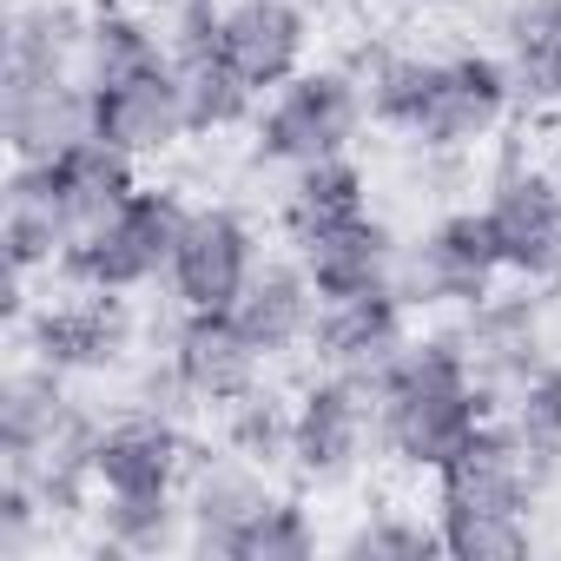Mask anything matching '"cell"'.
I'll list each match as a JSON object with an SVG mask.
<instances>
[{
	"label": "cell",
	"mask_w": 561,
	"mask_h": 561,
	"mask_svg": "<svg viewBox=\"0 0 561 561\" xmlns=\"http://www.w3.org/2000/svg\"><path fill=\"white\" fill-rule=\"evenodd\" d=\"M106 554H159L185 548V495H93Z\"/></svg>",
	"instance_id": "27"
},
{
	"label": "cell",
	"mask_w": 561,
	"mask_h": 561,
	"mask_svg": "<svg viewBox=\"0 0 561 561\" xmlns=\"http://www.w3.org/2000/svg\"><path fill=\"white\" fill-rule=\"evenodd\" d=\"M502 410H508L535 443L561 449V357H541L528 377H515L508 397H502Z\"/></svg>",
	"instance_id": "33"
},
{
	"label": "cell",
	"mask_w": 561,
	"mask_h": 561,
	"mask_svg": "<svg viewBox=\"0 0 561 561\" xmlns=\"http://www.w3.org/2000/svg\"><path fill=\"white\" fill-rule=\"evenodd\" d=\"M198 449L165 410H126L93 430L87 443V476L93 495H185Z\"/></svg>",
	"instance_id": "10"
},
{
	"label": "cell",
	"mask_w": 561,
	"mask_h": 561,
	"mask_svg": "<svg viewBox=\"0 0 561 561\" xmlns=\"http://www.w3.org/2000/svg\"><path fill=\"white\" fill-rule=\"evenodd\" d=\"M337 554L344 561H430L443 554L436 508H403V502L357 508V522L337 535Z\"/></svg>",
	"instance_id": "26"
},
{
	"label": "cell",
	"mask_w": 561,
	"mask_h": 561,
	"mask_svg": "<svg viewBox=\"0 0 561 561\" xmlns=\"http://www.w3.org/2000/svg\"><path fill=\"white\" fill-rule=\"evenodd\" d=\"M495 54L522 113H561V0H502Z\"/></svg>",
	"instance_id": "20"
},
{
	"label": "cell",
	"mask_w": 561,
	"mask_h": 561,
	"mask_svg": "<svg viewBox=\"0 0 561 561\" xmlns=\"http://www.w3.org/2000/svg\"><path fill=\"white\" fill-rule=\"evenodd\" d=\"M482 218L495 231L508 285H561V165L508 152L482 185Z\"/></svg>",
	"instance_id": "7"
},
{
	"label": "cell",
	"mask_w": 561,
	"mask_h": 561,
	"mask_svg": "<svg viewBox=\"0 0 561 561\" xmlns=\"http://www.w3.org/2000/svg\"><path fill=\"white\" fill-rule=\"evenodd\" d=\"M87 14L73 0H21L8 21V73H80Z\"/></svg>",
	"instance_id": "25"
},
{
	"label": "cell",
	"mask_w": 561,
	"mask_h": 561,
	"mask_svg": "<svg viewBox=\"0 0 561 561\" xmlns=\"http://www.w3.org/2000/svg\"><path fill=\"white\" fill-rule=\"evenodd\" d=\"M318 548H324V535H318V515L305 508V495L298 489H277L271 508L251 522L238 561H311Z\"/></svg>",
	"instance_id": "31"
},
{
	"label": "cell",
	"mask_w": 561,
	"mask_h": 561,
	"mask_svg": "<svg viewBox=\"0 0 561 561\" xmlns=\"http://www.w3.org/2000/svg\"><path fill=\"white\" fill-rule=\"evenodd\" d=\"M291 251L311 271L318 298H351V291L397 285V251H403V238L377 211H364V218H344V225H331L318 238H298Z\"/></svg>",
	"instance_id": "21"
},
{
	"label": "cell",
	"mask_w": 561,
	"mask_h": 561,
	"mask_svg": "<svg viewBox=\"0 0 561 561\" xmlns=\"http://www.w3.org/2000/svg\"><path fill=\"white\" fill-rule=\"evenodd\" d=\"M416 337V311L397 285L377 291H351V298H324L318 324H311V370H337L357 383H377V370Z\"/></svg>",
	"instance_id": "11"
},
{
	"label": "cell",
	"mask_w": 561,
	"mask_h": 561,
	"mask_svg": "<svg viewBox=\"0 0 561 561\" xmlns=\"http://www.w3.org/2000/svg\"><path fill=\"white\" fill-rule=\"evenodd\" d=\"M185 198L172 185H146L113 205L100 225H87L67 257H60V285H80V291H113V298H133V291H152L165 285V264H172V244H179V225H185Z\"/></svg>",
	"instance_id": "4"
},
{
	"label": "cell",
	"mask_w": 561,
	"mask_h": 561,
	"mask_svg": "<svg viewBox=\"0 0 561 561\" xmlns=\"http://www.w3.org/2000/svg\"><path fill=\"white\" fill-rule=\"evenodd\" d=\"M41 165H47V179H54V198H60L73 238L139 192V159H126V152L106 146L100 133L80 139V146H67V152H54V159H41Z\"/></svg>",
	"instance_id": "23"
},
{
	"label": "cell",
	"mask_w": 561,
	"mask_h": 561,
	"mask_svg": "<svg viewBox=\"0 0 561 561\" xmlns=\"http://www.w3.org/2000/svg\"><path fill=\"white\" fill-rule=\"evenodd\" d=\"M21 337H27V357L54 364L67 377H93L133 351V318H126V298L67 285V298H47L21 318Z\"/></svg>",
	"instance_id": "13"
},
{
	"label": "cell",
	"mask_w": 561,
	"mask_h": 561,
	"mask_svg": "<svg viewBox=\"0 0 561 561\" xmlns=\"http://www.w3.org/2000/svg\"><path fill=\"white\" fill-rule=\"evenodd\" d=\"M390 14H403V21H436V14H449V8H462V0H383Z\"/></svg>",
	"instance_id": "34"
},
{
	"label": "cell",
	"mask_w": 561,
	"mask_h": 561,
	"mask_svg": "<svg viewBox=\"0 0 561 561\" xmlns=\"http://www.w3.org/2000/svg\"><path fill=\"white\" fill-rule=\"evenodd\" d=\"M430 80H436V54L430 47H383V54H370V67H364L370 126L403 139L416 126L423 100H430Z\"/></svg>",
	"instance_id": "28"
},
{
	"label": "cell",
	"mask_w": 561,
	"mask_h": 561,
	"mask_svg": "<svg viewBox=\"0 0 561 561\" xmlns=\"http://www.w3.org/2000/svg\"><path fill=\"white\" fill-rule=\"evenodd\" d=\"M528 291H535V285H522L515 298L489 291L476 311H462V318L449 324L456 344L469 351L476 377H482L495 397H508V383L528 377V370L548 357V337H541V298H528Z\"/></svg>",
	"instance_id": "19"
},
{
	"label": "cell",
	"mask_w": 561,
	"mask_h": 561,
	"mask_svg": "<svg viewBox=\"0 0 561 561\" xmlns=\"http://www.w3.org/2000/svg\"><path fill=\"white\" fill-rule=\"evenodd\" d=\"M370 403H377V449L403 476H436L469 443V430L489 410H502V397L476 377L456 331H416L377 370Z\"/></svg>",
	"instance_id": "1"
},
{
	"label": "cell",
	"mask_w": 561,
	"mask_h": 561,
	"mask_svg": "<svg viewBox=\"0 0 561 561\" xmlns=\"http://www.w3.org/2000/svg\"><path fill=\"white\" fill-rule=\"evenodd\" d=\"M218 430H225V449L244 456V462H264V469H285L291 462V397L277 390H244L238 403L218 410Z\"/></svg>",
	"instance_id": "30"
},
{
	"label": "cell",
	"mask_w": 561,
	"mask_h": 561,
	"mask_svg": "<svg viewBox=\"0 0 561 561\" xmlns=\"http://www.w3.org/2000/svg\"><path fill=\"white\" fill-rule=\"evenodd\" d=\"M93 133L106 146H119L126 159H165L192 139V119H185V87H179V67H146L133 80H113V87H93Z\"/></svg>",
	"instance_id": "16"
},
{
	"label": "cell",
	"mask_w": 561,
	"mask_h": 561,
	"mask_svg": "<svg viewBox=\"0 0 561 561\" xmlns=\"http://www.w3.org/2000/svg\"><path fill=\"white\" fill-rule=\"evenodd\" d=\"M218 54L264 100L311 67V8L305 0H218Z\"/></svg>",
	"instance_id": "14"
},
{
	"label": "cell",
	"mask_w": 561,
	"mask_h": 561,
	"mask_svg": "<svg viewBox=\"0 0 561 561\" xmlns=\"http://www.w3.org/2000/svg\"><path fill=\"white\" fill-rule=\"evenodd\" d=\"M561 482V449L535 443L508 410H489L469 443L430 476V508L436 515H522L535 522V508L554 495Z\"/></svg>",
	"instance_id": "2"
},
{
	"label": "cell",
	"mask_w": 561,
	"mask_h": 561,
	"mask_svg": "<svg viewBox=\"0 0 561 561\" xmlns=\"http://www.w3.org/2000/svg\"><path fill=\"white\" fill-rule=\"evenodd\" d=\"M449 561H515L535 548V522L522 515H436Z\"/></svg>",
	"instance_id": "32"
},
{
	"label": "cell",
	"mask_w": 561,
	"mask_h": 561,
	"mask_svg": "<svg viewBox=\"0 0 561 561\" xmlns=\"http://www.w3.org/2000/svg\"><path fill=\"white\" fill-rule=\"evenodd\" d=\"M502 277L508 271H502V251H495V231H489L482 205L436 211L397 251V291L410 298L416 318H462L502 285Z\"/></svg>",
	"instance_id": "5"
},
{
	"label": "cell",
	"mask_w": 561,
	"mask_h": 561,
	"mask_svg": "<svg viewBox=\"0 0 561 561\" xmlns=\"http://www.w3.org/2000/svg\"><path fill=\"white\" fill-rule=\"evenodd\" d=\"M370 211V172L357 165V152L344 159H318V165H298L285 172V192H277V238L298 244V238H318L344 218H364Z\"/></svg>",
	"instance_id": "22"
},
{
	"label": "cell",
	"mask_w": 561,
	"mask_h": 561,
	"mask_svg": "<svg viewBox=\"0 0 561 561\" xmlns=\"http://www.w3.org/2000/svg\"><path fill=\"white\" fill-rule=\"evenodd\" d=\"M172 67H179V87H185L192 139H211V133H238V126H251L257 93L225 67V54H192V60H172Z\"/></svg>",
	"instance_id": "29"
},
{
	"label": "cell",
	"mask_w": 561,
	"mask_h": 561,
	"mask_svg": "<svg viewBox=\"0 0 561 561\" xmlns=\"http://www.w3.org/2000/svg\"><path fill=\"white\" fill-rule=\"evenodd\" d=\"M377 403L370 383L311 370L291 397V476L298 489H351L377 462Z\"/></svg>",
	"instance_id": "6"
},
{
	"label": "cell",
	"mask_w": 561,
	"mask_h": 561,
	"mask_svg": "<svg viewBox=\"0 0 561 561\" xmlns=\"http://www.w3.org/2000/svg\"><path fill=\"white\" fill-rule=\"evenodd\" d=\"M271 495H277V482H271L264 462H244L231 449L198 456L192 476H185V548L192 554L238 561L244 554V535L271 508Z\"/></svg>",
	"instance_id": "15"
},
{
	"label": "cell",
	"mask_w": 561,
	"mask_h": 561,
	"mask_svg": "<svg viewBox=\"0 0 561 561\" xmlns=\"http://www.w3.org/2000/svg\"><path fill=\"white\" fill-rule=\"evenodd\" d=\"M318 285H311V271L298 264V251L285 257H257L251 271V285L238 291L231 318L244 324V337L271 357V364H285V357H305L311 351V324H318Z\"/></svg>",
	"instance_id": "18"
},
{
	"label": "cell",
	"mask_w": 561,
	"mask_h": 561,
	"mask_svg": "<svg viewBox=\"0 0 561 561\" xmlns=\"http://www.w3.org/2000/svg\"><path fill=\"white\" fill-rule=\"evenodd\" d=\"M0 126L14 159H54L93 139V87L80 73H0Z\"/></svg>",
	"instance_id": "17"
},
{
	"label": "cell",
	"mask_w": 561,
	"mask_h": 561,
	"mask_svg": "<svg viewBox=\"0 0 561 561\" xmlns=\"http://www.w3.org/2000/svg\"><path fill=\"white\" fill-rule=\"evenodd\" d=\"M370 126V100H364V73L351 67H305L298 80H285L277 93L257 100L251 113V159L298 172L318 159H344L357 152Z\"/></svg>",
	"instance_id": "3"
},
{
	"label": "cell",
	"mask_w": 561,
	"mask_h": 561,
	"mask_svg": "<svg viewBox=\"0 0 561 561\" xmlns=\"http://www.w3.org/2000/svg\"><path fill=\"white\" fill-rule=\"evenodd\" d=\"M264 244L257 225L238 205H192L165 264V298L172 311H231L238 291L251 285Z\"/></svg>",
	"instance_id": "9"
},
{
	"label": "cell",
	"mask_w": 561,
	"mask_h": 561,
	"mask_svg": "<svg viewBox=\"0 0 561 561\" xmlns=\"http://www.w3.org/2000/svg\"><path fill=\"white\" fill-rule=\"evenodd\" d=\"M264 370H271V357L244 337V324L231 311H179V331L165 344V377L185 403L225 410L244 390H257Z\"/></svg>",
	"instance_id": "12"
},
{
	"label": "cell",
	"mask_w": 561,
	"mask_h": 561,
	"mask_svg": "<svg viewBox=\"0 0 561 561\" xmlns=\"http://www.w3.org/2000/svg\"><path fill=\"white\" fill-rule=\"evenodd\" d=\"M172 47H165V21L126 8V0H100L87 14V47H80V80L87 87H113V80H133L146 67H165Z\"/></svg>",
	"instance_id": "24"
},
{
	"label": "cell",
	"mask_w": 561,
	"mask_h": 561,
	"mask_svg": "<svg viewBox=\"0 0 561 561\" xmlns=\"http://www.w3.org/2000/svg\"><path fill=\"white\" fill-rule=\"evenodd\" d=\"M515 113H522V106H515V87H508L502 54L449 47V54H436L430 100H423L416 126L403 133V146H416L423 159H456V152L489 146Z\"/></svg>",
	"instance_id": "8"
}]
</instances>
